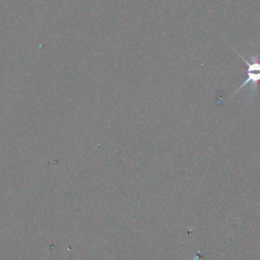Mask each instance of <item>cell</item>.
<instances>
[{
	"mask_svg": "<svg viewBox=\"0 0 260 260\" xmlns=\"http://www.w3.org/2000/svg\"><path fill=\"white\" fill-rule=\"evenodd\" d=\"M235 53L242 59L243 63L246 65V78L243 81V83L233 92V94L228 99L226 102H229L232 98H234L240 90H242L246 86H250L251 91V99H253L256 94L257 90V84L260 81V55L258 53H254L251 55L248 59L245 58L242 54H240L234 47H232Z\"/></svg>",
	"mask_w": 260,
	"mask_h": 260,
	"instance_id": "6da1fadb",
	"label": "cell"
}]
</instances>
